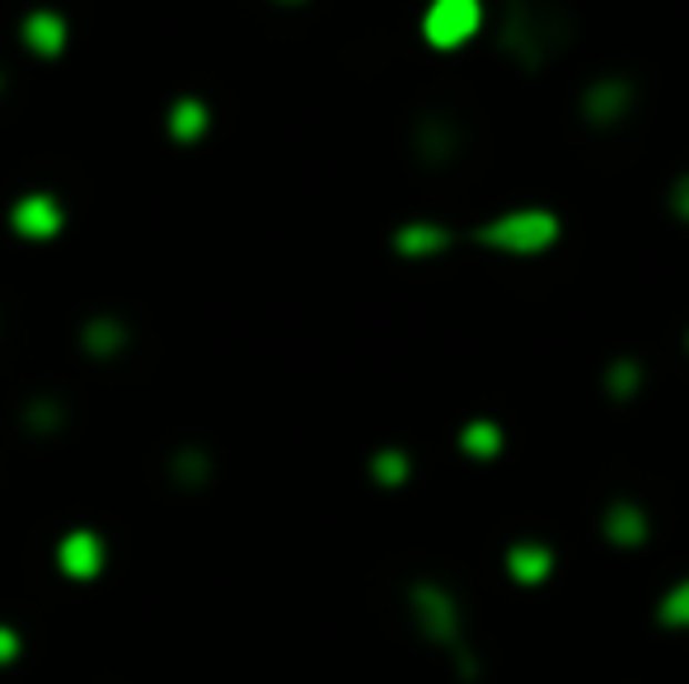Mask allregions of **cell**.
Here are the masks:
<instances>
[{
  "label": "cell",
  "mask_w": 689,
  "mask_h": 684,
  "mask_svg": "<svg viewBox=\"0 0 689 684\" xmlns=\"http://www.w3.org/2000/svg\"><path fill=\"white\" fill-rule=\"evenodd\" d=\"M459 441H465V451H469V455L488 460V455L503 451V426H497V422H469Z\"/></svg>",
  "instance_id": "obj_9"
},
{
  "label": "cell",
  "mask_w": 689,
  "mask_h": 684,
  "mask_svg": "<svg viewBox=\"0 0 689 684\" xmlns=\"http://www.w3.org/2000/svg\"><path fill=\"white\" fill-rule=\"evenodd\" d=\"M605 384H610V394H615V399H634V394H638V384H642L638 361H615L610 375H605Z\"/></svg>",
  "instance_id": "obj_10"
},
{
  "label": "cell",
  "mask_w": 689,
  "mask_h": 684,
  "mask_svg": "<svg viewBox=\"0 0 689 684\" xmlns=\"http://www.w3.org/2000/svg\"><path fill=\"white\" fill-rule=\"evenodd\" d=\"M671 211L689 225V174H680V179L671 183Z\"/></svg>",
  "instance_id": "obj_14"
},
{
  "label": "cell",
  "mask_w": 689,
  "mask_h": 684,
  "mask_svg": "<svg viewBox=\"0 0 689 684\" xmlns=\"http://www.w3.org/2000/svg\"><path fill=\"white\" fill-rule=\"evenodd\" d=\"M605 534H610L615 544H642L647 540V516L634 502H615L610 511H605Z\"/></svg>",
  "instance_id": "obj_6"
},
{
  "label": "cell",
  "mask_w": 689,
  "mask_h": 684,
  "mask_svg": "<svg viewBox=\"0 0 689 684\" xmlns=\"http://www.w3.org/2000/svg\"><path fill=\"white\" fill-rule=\"evenodd\" d=\"M507 567H511V576H520V582H539V576H549L554 553L545 544H516L507 553Z\"/></svg>",
  "instance_id": "obj_7"
},
{
  "label": "cell",
  "mask_w": 689,
  "mask_h": 684,
  "mask_svg": "<svg viewBox=\"0 0 689 684\" xmlns=\"http://www.w3.org/2000/svg\"><path fill=\"white\" fill-rule=\"evenodd\" d=\"M57 202L52 198H29V202H19L14 207V225L24 230V234H52L57 230Z\"/></svg>",
  "instance_id": "obj_8"
},
{
  "label": "cell",
  "mask_w": 689,
  "mask_h": 684,
  "mask_svg": "<svg viewBox=\"0 0 689 684\" xmlns=\"http://www.w3.org/2000/svg\"><path fill=\"white\" fill-rule=\"evenodd\" d=\"M29 42H33V48H43V52H57L61 48V24L52 14L29 19Z\"/></svg>",
  "instance_id": "obj_12"
},
{
  "label": "cell",
  "mask_w": 689,
  "mask_h": 684,
  "mask_svg": "<svg viewBox=\"0 0 689 684\" xmlns=\"http://www.w3.org/2000/svg\"><path fill=\"white\" fill-rule=\"evenodd\" d=\"M629 109H634V84L624 76H605V80L587 84V94H581V113H587V122H596V127L624 122Z\"/></svg>",
  "instance_id": "obj_4"
},
{
  "label": "cell",
  "mask_w": 689,
  "mask_h": 684,
  "mask_svg": "<svg viewBox=\"0 0 689 684\" xmlns=\"http://www.w3.org/2000/svg\"><path fill=\"white\" fill-rule=\"evenodd\" d=\"M450 244V234L442 225H432V221H413L404 225L399 234H394V249L404 253V259H436Z\"/></svg>",
  "instance_id": "obj_5"
},
{
  "label": "cell",
  "mask_w": 689,
  "mask_h": 684,
  "mask_svg": "<svg viewBox=\"0 0 689 684\" xmlns=\"http://www.w3.org/2000/svg\"><path fill=\"white\" fill-rule=\"evenodd\" d=\"M375 469H381V474H385L389 483H399V479L408 474V464H404V455H394V451H389V455H381V460H375Z\"/></svg>",
  "instance_id": "obj_16"
},
{
  "label": "cell",
  "mask_w": 689,
  "mask_h": 684,
  "mask_svg": "<svg viewBox=\"0 0 689 684\" xmlns=\"http://www.w3.org/2000/svg\"><path fill=\"white\" fill-rule=\"evenodd\" d=\"M661 618L666 624H676V628H689V576L680 586H671V595L661 601Z\"/></svg>",
  "instance_id": "obj_11"
},
{
  "label": "cell",
  "mask_w": 689,
  "mask_h": 684,
  "mask_svg": "<svg viewBox=\"0 0 689 684\" xmlns=\"http://www.w3.org/2000/svg\"><path fill=\"white\" fill-rule=\"evenodd\" d=\"M549 24H554V14L545 6H535V0H516V6L507 10V19H503V48L520 61V67L535 71L539 61L554 52Z\"/></svg>",
  "instance_id": "obj_2"
},
{
  "label": "cell",
  "mask_w": 689,
  "mask_h": 684,
  "mask_svg": "<svg viewBox=\"0 0 689 684\" xmlns=\"http://www.w3.org/2000/svg\"><path fill=\"white\" fill-rule=\"evenodd\" d=\"M478 29H484V6L478 0H432L423 14V38L442 52L465 48Z\"/></svg>",
  "instance_id": "obj_3"
},
{
  "label": "cell",
  "mask_w": 689,
  "mask_h": 684,
  "mask_svg": "<svg viewBox=\"0 0 689 684\" xmlns=\"http://www.w3.org/2000/svg\"><path fill=\"white\" fill-rule=\"evenodd\" d=\"M478 244H488L497 253H511V259H535L558 244V217L549 207H516L493 217L484 230H478Z\"/></svg>",
  "instance_id": "obj_1"
},
{
  "label": "cell",
  "mask_w": 689,
  "mask_h": 684,
  "mask_svg": "<svg viewBox=\"0 0 689 684\" xmlns=\"http://www.w3.org/2000/svg\"><path fill=\"white\" fill-rule=\"evenodd\" d=\"M67 563L80 567V572H90V567H94V540H90V534H80V540L67 544Z\"/></svg>",
  "instance_id": "obj_13"
},
{
  "label": "cell",
  "mask_w": 689,
  "mask_h": 684,
  "mask_svg": "<svg viewBox=\"0 0 689 684\" xmlns=\"http://www.w3.org/2000/svg\"><path fill=\"white\" fill-rule=\"evenodd\" d=\"M202 132V109L197 103H183L179 109V137H197Z\"/></svg>",
  "instance_id": "obj_15"
}]
</instances>
